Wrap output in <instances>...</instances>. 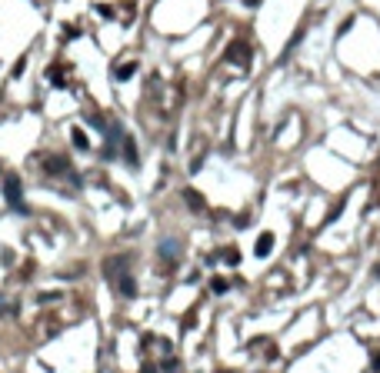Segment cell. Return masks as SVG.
<instances>
[{"mask_svg":"<svg viewBox=\"0 0 380 373\" xmlns=\"http://www.w3.org/2000/svg\"><path fill=\"white\" fill-rule=\"evenodd\" d=\"M270 250H274V233H260L257 237V257H270Z\"/></svg>","mask_w":380,"mask_h":373,"instance_id":"cell-4","label":"cell"},{"mask_svg":"<svg viewBox=\"0 0 380 373\" xmlns=\"http://www.w3.org/2000/svg\"><path fill=\"white\" fill-rule=\"evenodd\" d=\"M230 57H234L237 64H247V44H234L230 47Z\"/></svg>","mask_w":380,"mask_h":373,"instance_id":"cell-6","label":"cell"},{"mask_svg":"<svg viewBox=\"0 0 380 373\" xmlns=\"http://www.w3.org/2000/svg\"><path fill=\"white\" fill-rule=\"evenodd\" d=\"M374 367H377V370H380V353H377V357H374Z\"/></svg>","mask_w":380,"mask_h":373,"instance_id":"cell-13","label":"cell"},{"mask_svg":"<svg viewBox=\"0 0 380 373\" xmlns=\"http://www.w3.org/2000/svg\"><path fill=\"white\" fill-rule=\"evenodd\" d=\"M140 373H157V367H144V370H140Z\"/></svg>","mask_w":380,"mask_h":373,"instance_id":"cell-12","label":"cell"},{"mask_svg":"<svg viewBox=\"0 0 380 373\" xmlns=\"http://www.w3.org/2000/svg\"><path fill=\"white\" fill-rule=\"evenodd\" d=\"M160 257H164L167 264H170V260H177V257H180V247H177V240H164V243H160Z\"/></svg>","mask_w":380,"mask_h":373,"instance_id":"cell-5","label":"cell"},{"mask_svg":"<svg viewBox=\"0 0 380 373\" xmlns=\"http://www.w3.org/2000/svg\"><path fill=\"white\" fill-rule=\"evenodd\" d=\"M184 197H187V203H190L193 210H203V197H197L193 190H184Z\"/></svg>","mask_w":380,"mask_h":373,"instance_id":"cell-8","label":"cell"},{"mask_svg":"<svg viewBox=\"0 0 380 373\" xmlns=\"http://www.w3.org/2000/svg\"><path fill=\"white\" fill-rule=\"evenodd\" d=\"M134 70H137L134 64H123V67H117L113 74H117V77H120V80H127V77H134Z\"/></svg>","mask_w":380,"mask_h":373,"instance_id":"cell-9","label":"cell"},{"mask_svg":"<svg viewBox=\"0 0 380 373\" xmlns=\"http://www.w3.org/2000/svg\"><path fill=\"white\" fill-rule=\"evenodd\" d=\"M117 290H120L123 296H137V283H134V277L127 274V270H123L120 280H117Z\"/></svg>","mask_w":380,"mask_h":373,"instance_id":"cell-3","label":"cell"},{"mask_svg":"<svg viewBox=\"0 0 380 373\" xmlns=\"http://www.w3.org/2000/svg\"><path fill=\"white\" fill-rule=\"evenodd\" d=\"M3 193H7V200H10L17 210H27V207H23V200H20V180H17V177H7V184H3Z\"/></svg>","mask_w":380,"mask_h":373,"instance_id":"cell-1","label":"cell"},{"mask_svg":"<svg viewBox=\"0 0 380 373\" xmlns=\"http://www.w3.org/2000/svg\"><path fill=\"white\" fill-rule=\"evenodd\" d=\"M120 147H123V157H127V164H130V167L140 164V157H137V147H134V137H120Z\"/></svg>","mask_w":380,"mask_h":373,"instance_id":"cell-2","label":"cell"},{"mask_svg":"<svg viewBox=\"0 0 380 373\" xmlns=\"http://www.w3.org/2000/svg\"><path fill=\"white\" fill-rule=\"evenodd\" d=\"M210 290H213V293H227V280H224V277H213Z\"/></svg>","mask_w":380,"mask_h":373,"instance_id":"cell-10","label":"cell"},{"mask_svg":"<svg viewBox=\"0 0 380 373\" xmlns=\"http://www.w3.org/2000/svg\"><path fill=\"white\" fill-rule=\"evenodd\" d=\"M70 137H74V147H77V150H87V147H90V140H87V133H84V130H74Z\"/></svg>","mask_w":380,"mask_h":373,"instance_id":"cell-7","label":"cell"},{"mask_svg":"<svg viewBox=\"0 0 380 373\" xmlns=\"http://www.w3.org/2000/svg\"><path fill=\"white\" fill-rule=\"evenodd\" d=\"M177 367H180V363H177V357H167V360H164V370H177Z\"/></svg>","mask_w":380,"mask_h":373,"instance_id":"cell-11","label":"cell"}]
</instances>
